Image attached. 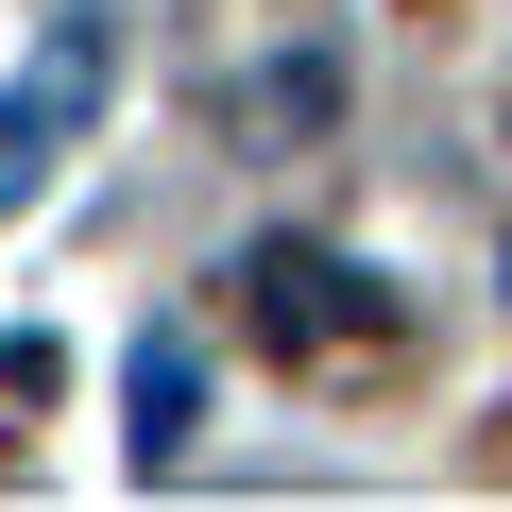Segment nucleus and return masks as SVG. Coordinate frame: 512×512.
Returning <instances> with one entry per match:
<instances>
[{"label": "nucleus", "mask_w": 512, "mask_h": 512, "mask_svg": "<svg viewBox=\"0 0 512 512\" xmlns=\"http://www.w3.org/2000/svg\"><path fill=\"white\" fill-rule=\"evenodd\" d=\"M239 308H256V342L308 359V376H342V359L376 342V308H359V274H342L325 239H256V256H239Z\"/></svg>", "instance_id": "nucleus-1"}, {"label": "nucleus", "mask_w": 512, "mask_h": 512, "mask_svg": "<svg viewBox=\"0 0 512 512\" xmlns=\"http://www.w3.org/2000/svg\"><path fill=\"white\" fill-rule=\"evenodd\" d=\"M188 393H205V376H188V342H137V444H154V461L188 444Z\"/></svg>", "instance_id": "nucleus-2"}]
</instances>
